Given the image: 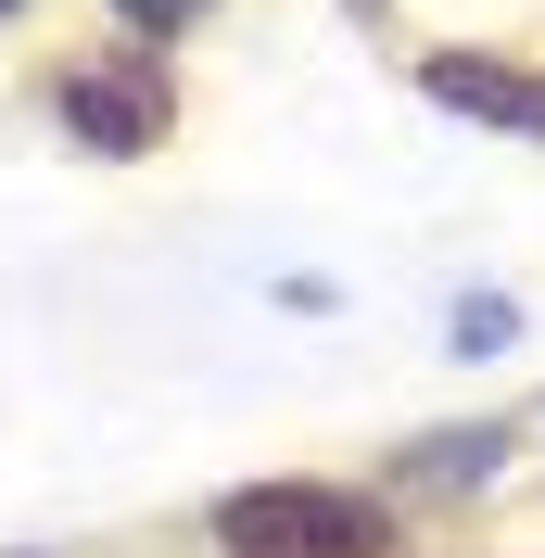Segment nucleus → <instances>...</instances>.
Listing matches in <instances>:
<instances>
[{"instance_id": "f257e3e1", "label": "nucleus", "mask_w": 545, "mask_h": 558, "mask_svg": "<svg viewBox=\"0 0 545 558\" xmlns=\"http://www.w3.org/2000/svg\"><path fill=\"white\" fill-rule=\"evenodd\" d=\"M216 546L229 558H393V521L330 483H241L216 508Z\"/></svg>"}, {"instance_id": "f03ea898", "label": "nucleus", "mask_w": 545, "mask_h": 558, "mask_svg": "<svg viewBox=\"0 0 545 558\" xmlns=\"http://www.w3.org/2000/svg\"><path fill=\"white\" fill-rule=\"evenodd\" d=\"M432 102L444 114H482V128H520V140H545V76L533 64H495V51H432Z\"/></svg>"}, {"instance_id": "7ed1b4c3", "label": "nucleus", "mask_w": 545, "mask_h": 558, "mask_svg": "<svg viewBox=\"0 0 545 558\" xmlns=\"http://www.w3.org/2000/svg\"><path fill=\"white\" fill-rule=\"evenodd\" d=\"M64 114L102 140V153H140V140H153V102H140V89H102V76H76V89H64Z\"/></svg>"}, {"instance_id": "20e7f679", "label": "nucleus", "mask_w": 545, "mask_h": 558, "mask_svg": "<svg viewBox=\"0 0 545 558\" xmlns=\"http://www.w3.org/2000/svg\"><path fill=\"white\" fill-rule=\"evenodd\" d=\"M508 330H520V317H508V305H482V292L457 305V343H470V355H482V343H508Z\"/></svg>"}, {"instance_id": "39448f33", "label": "nucleus", "mask_w": 545, "mask_h": 558, "mask_svg": "<svg viewBox=\"0 0 545 558\" xmlns=\"http://www.w3.org/2000/svg\"><path fill=\"white\" fill-rule=\"evenodd\" d=\"M128 26H191V0H114Z\"/></svg>"}, {"instance_id": "423d86ee", "label": "nucleus", "mask_w": 545, "mask_h": 558, "mask_svg": "<svg viewBox=\"0 0 545 558\" xmlns=\"http://www.w3.org/2000/svg\"><path fill=\"white\" fill-rule=\"evenodd\" d=\"M0 13H13V0H0Z\"/></svg>"}]
</instances>
